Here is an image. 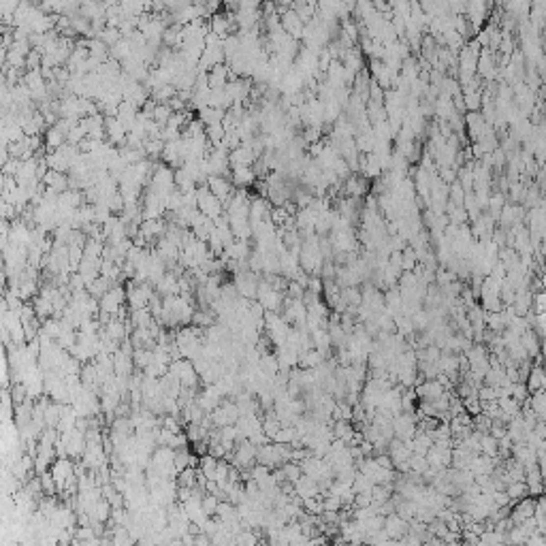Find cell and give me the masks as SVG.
<instances>
[{"label":"cell","instance_id":"1","mask_svg":"<svg viewBox=\"0 0 546 546\" xmlns=\"http://www.w3.org/2000/svg\"><path fill=\"white\" fill-rule=\"evenodd\" d=\"M196 201H199V211L205 213L207 218H218L222 213V201L211 194L207 183L196 190Z\"/></svg>","mask_w":546,"mask_h":546},{"label":"cell","instance_id":"2","mask_svg":"<svg viewBox=\"0 0 546 546\" xmlns=\"http://www.w3.org/2000/svg\"><path fill=\"white\" fill-rule=\"evenodd\" d=\"M122 301H124V292H122V288H111L105 297L101 299V308L105 314H120V305Z\"/></svg>","mask_w":546,"mask_h":546},{"label":"cell","instance_id":"3","mask_svg":"<svg viewBox=\"0 0 546 546\" xmlns=\"http://www.w3.org/2000/svg\"><path fill=\"white\" fill-rule=\"evenodd\" d=\"M207 188L211 190V194L213 196H218L220 201H226L229 199V194H231V182L229 180H224V177H220V175H211L209 180H207Z\"/></svg>","mask_w":546,"mask_h":546},{"label":"cell","instance_id":"4","mask_svg":"<svg viewBox=\"0 0 546 546\" xmlns=\"http://www.w3.org/2000/svg\"><path fill=\"white\" fill-rule=\"evenodd\" d=\"M105 130H107L109 137H111L113 143H122V141H124V137H126V128H124V124H122L118 118H113V115L105 118Z\"/></svg>","mask_w":546,"mask_h":546},{"label":"cell","instance_id":"5","mask_svg":"<svg viewBox=\"0 0 546 546\" xmlns=\"http://www.w3.org/2000/svg\"><path fill=\"white\" fill-rule=\"evenodd\" d=\"M256 180V171H252L250 167H235V173H233V182L237 186H248Z\"/></svg>","mask_w":546,"mask_h":546},{"label":"cell","instance_id":"6","mask_svg":"<svg viewBox=\"0 0 546 546\" xmlns=\"http://www.w3.org/2000/svg\"><path fill=\"white\" fill-rule=\"evenodd\" d=\"M218 508H220V497H218V495L205 493V497H203V510H205L207 517L211 519L213 514H218Z\"/></svg>","mask_w":546,"mask_h":546},{"label":"cell","instance_id":"7","mask_svg":"<svg viewBox=\"0 0 546 546\" xmlns=\"http://www.w3.org/2000/svg\"><path fill=\"white\" fill-rule=\"evenodd\" d=\"M282 26H284V30H290V32H299V15L294 13V11H288V13H284V17H282Z\"/></svg>","mask_w":546,"mask_h":546},{"label":"cell","instance_id":"8","mask_svg":"<svg viewBox=\"0 0 546 546\" xmlns=\"http://www.w3.org/2000/svg\"><path fill=\"white\" fill-rule=\"evenodd\" d=\"M47 145L52 147V150H60V147L64 145V134L60 132L56 126H53L52 130L47 132Z\"/></svg>","mask_w":546,"mask_h":546},{"label":"cell","instance_id":"9","mask_svg":"<svg viewBox=\"0 0 546 546\" xmlns=\"http://www.w3.org/2000/svg\"><path fill=\"white\" fill-rule=\"evenodd\" d=\"M282 471H284V476L288 478V480H292V482H297L299 478H301V469H299L297 465L286 463V465H284V469H282Z\"/></svg>","mask_w":546,"mask_h":546},{"label":"cell","instance_id":"10","mask_svg":"<svg viewBox=\"0 0 546 546\" xmlns=\"http://www.w3.org/2000/svg\"><path fill=\"white\" fill-rule=\"evenodd\" d=\"M41 487L45 493H53V487H56V480H53L52 474H43L41 476Z\"/></svg>","mask_w":546,"mask_h":546},{"label":"cell","instance_id":"11","mask_svg":"<svg viewBox=\"0 0 546 546\" xmlns=\"http://www.w3.org/2000/svg\"><path fill=\"white\" fill-rule=\"evenodd\" d=\"M109 517V501H98L96 504V519L105 520Z\"/></svg>","mask_w":546,"mask_h":546},{"label":"cell","instance_id":"12","mask_svg":"<svg viewBox=\"0 0 546 546\" xmlns=\"http://www.w3.org/2000/svg\"><path fill=\"white\" fill-rule=\"evenodd\" d=\"M79 538L81 540H85V542H90V540H94V533H92V529L90 527H81V529H79V533H77Z\"/></svg>","mask_w":546,"mask_h":546},{"label":"cell","instance_id":"13","mask_svg":"<svg viewBox=\"0 0 546 546\" xmlns=\"http://www.w3.org/2000/svg\"><path fill=\"white\" fill-rule=\"evenodd\" d=\"M13 399H15V403H20V401L24 399V386H17V389H15V392H13Z\"/></svg>","mask_w":546,"mask_h":546}]
</instances>
